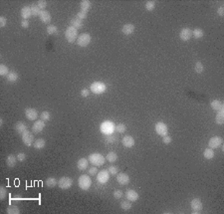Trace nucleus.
Listing matches in <instances>:
<instances>
[{"label":"nucleus","mask_w":224,"mask_h":214,"mask_svg":"<svg viewBox=\"0 0 224 214\" xmlns=\"http://www.w3.org/2000/svg\"><path fill=\"white\" fill-rule=\"evenodd\" d=\"M210 106H211L212 110L217 111V112H218V111H219V110L223 109V108H224L223 103H222V102H220V101H218V100H214V101H212V102H211V104H210Z\"/></svg>","instance_id":"obj_27"},{"label":"nucleus","mask_w":224,"mask_h":214,"mask_svg":"<svg viewBox=\"0 0 224 214\" xmlns=\"http://www.w3.org/2000/svg\"><path fill=\"white\" fill-rule=\"evenodd\" d=\"M100 130H101L102 133H104V135H106V136L113 135L116 130V125L111 121H105L101 124Z\"/></svg>","instance_id":"obj_1"},{"label":"nucleus","mask_w":224,"mask_h":214,"mask_svg":"<svg viewBox=\"0 0 224 214\" xmlns=\"http://www.w3.org/2000/svg\"><path fill=\"white\" fill-rule=\"evenodd\" d=\"M223 142V139L221 138V136H212V138L209 139V142H208V147L212 148V150H214V148H217L219 147L221 144H222Z\"/></svg>","instance_id":"obj_12"},{"label":"nucleus","mask_w":224,"mask_h":214,"mask_svg":"<svg viewBox=\"0 0 224 214\" xmlns=\"http://www.w3.org/2000/svg\"><path fill=\"white\" fill-rule=\"evenodd\" d=\"M76 17H77L78 19H80V20H82V21H83V20H85L88 17V13L80 10V12L77 13V16H76Z\"/></svg>","instance_id":"obj_47"},{"label":"nucleus","mask_w":224,"mask_h":214,"mask_svg":"<svg viewBox=\"0 0 224 214\" xmlns=\"http://www.w3.org/2000/svg\"><path fill=\"white\" fill-rule=\"evenodd\" d=\"M0 125H3V119H0Z\"/></svg>","instance_id":"obj_57"},{"label":"nucleus","mask_w":224,"mask_h":214,"mask_svg":"<svg viewBox=\"0 0 224 214\" xmlns=\"http://www.w3.org/2000/svg\"><path fill=\"white\" fill-rule=\"evenodd\" d=\"M108 170H109L110 174L112 175H117L119 173V167L117 165H111V166L108 168Z\"/></svg>","instance_id":"obj_40"},{"label":"nucleus","mask_w":224,"mask_h":214,"mask_svg":"<svg viewBox=\"0 0 224 214\" xmlns=\"http://www.w3.org/2000/svg\"><path fill=\"white\" fill-rule=\"evenodd\" d=\"M144 6H146V9L147 11H152L155 7V2L154 1H146V4H144Z\"/></svg>","instance_id":"obj_41"},{"label":"nucleus","mask_w":224,"mask_h":214,"mask_svg":"<svg viewBox=\"0 0 224 214\" xmlns=\"http://www.w3.org/2000/svg\"><path fill=\"white\" fill-rule=\"evenodd\" d=\"M217 14H218V15H219L220 17H223V16H224V7H223V6H220L219 8H218Z\"/></svg>","instance_id":"obj_55"},{"label":"nucleus","mask_w":224,"mask_h":214,"mask_svg":"<svg viewBox=\"0 0 224 214\" xmlns=\"http://www.w3.org/2000/svg\"><path fill=\"white\" fill-rule=\"evenodd\" d=\"M46 145V141H45L44 139H36L35 142L33 144V147L35 150H43Z\"/></svg>","instance_id":"obj_26"},{"label":"nucleus","mask_w":224,"mask_h":214,"mask_svg":"<svg viewBox=\"0 0 224 214\" xmlns=\"http://www.w3.org/2000/svg\"><path fill=\"white\" fill-rule=\"evenodd\" d=\"M121 208L123 210H124V211H127V210H130V208H132V203L129 201V200H126V201H123L121 203Z\"/></svg>","instance_id":"obj_39"},{"label":"nucleus","mask_w":224,"mask_h":214,"mask_svg":"<svg viewBox=\"0 0 224 214\" xmlns=\"http://www.w3.org/2000/svg\"><path fill=\"white\" fill-rule=\"evenodd\" d=\"M65 38L69 43H74L78 39V29L69 26L65 31Z\"/></svg>","instance_id":"obj_5"},{"label":"nucleus","mask_w":224,"mask_h":214,"mask_svg":"<svg viewBox=\"0 0 224 214\" xmlns=\"http://www.w3.org/2000/svg\"><path fill=\"white\" fill-rule=\"evenodd\" d=\"M110 179V172L108 169L99 171L97 174V181L101 184H106Z\"/></svg>","instance_id":"obj_8"},{"label":"nucleus","mask_w":224,"mask_h":214,"mask_svg":"<svg viewBox=\"0 0 224 214\" xmlns=\"http://www.w3.org/2000/svg\"><path fill=\"white\" fill-rule=\"evenodd\" d=\"M190 206L192 209V213H200L203 209V204L199 198L192 199L190 202Z\"/></svg>","instance_id":"obj_9"},{"label":"nucleus","mask_w":224,"mask_h":214,"mask_svg":"<svg viewBox=\"0 0 224 214\" xmlns=\"http://www.w3.org/2000/svg\"><path fill=\"white\" fill-rule=\"evenodd\" d=\"M6 212L8 214H19L20 213V210H19V208L15 206V205H11L7 208V211Z\"/></svg>","instance_id":"obj_36"},{"label":"nucleus","mask_w":224,"mask_h":214,"mask_svg":"<svg viewBox=\"0 0 224 214\" xmlns=\"http://www.w3.org/2000/svg\"><path fill=\"white\" fill-rule=\"evenodd\" d=\"M46 32L48 35H53V34H57L58 33V28L55 25H49L46 29Z\"/></svg>","instance_id":"obj_35"},{"label":"nucleus","mask_w":224,"mask_h":214,"mask_svg":"<svg viewBox=\"0 0 224 214\" xmlns=\"http://www.w3.org/2000/svg\"><path fill=\"white\" fill-rule=\"evenodd\" d=\"M39 17H40L41 21L43 22V23H45V24L50 23L51 19H52V17H51V14L48 12V11H46V10L41 11V13H40V15H39Z\"/></svg>","instance_id":"obj_20"},{"label":"nucleus","mask_w":224,"mask_h":214,"mask_svg":"<svg viewBox=\"0 0 224 214\" xmlns=\"http://www.w3.org/2000/svg\"><path fill=\"white\" fill-rule=\"evenodd\" d=\"M70 22H71V26H73L74 28H76V29H80V28L83 27V22H82V20L78 19L77 17L72 18Z\"/></svg>","instance_id":"obj_29"},{"label":"nucleus","mask_w":224,"mask_h":214,"mask_svg":"<svg viewBox=\"0 0 224 214\" xmlns=\"http://www.w3.org/2000/svg\"><path fill=\"white\" fill-rule=\"evenodd\" d=\"M179 37H180V39L184 42L189 41L192 37V30L190 29V28H182L179 32Z\"/></svg>","instance_id":"obj_13"},{"label":"nucleus","mask_w":224,"mask_h":214,"mask_svg":"<svg viewBox=\"0 0 224 214\" xmlns=\"http://www.w3.org/2000/svg\"><path fill=\"white\" fill-rule=\"evenodd\" d=\"M16 156H17V159H18V161H24L25 159H26V158H27L26 155H25L24 152H19Z\"/></svg>","instance_id":"obj_50"},{"label":"nucleus","mask_w":224,"mask_h":214,"mask_svg":"<svg viewBox=\"0 0 224 214\" xmlns=\"http://www.w3.org/2000/svg\"><path fill=\"white\" fill-rule=\"evenodd\" d=\"M6 79L9 83H15L16 81H18L19 75H18V73L15 72V71H11V72H9V74L6 76Z\"/></svg>","instance_id":"obj_25"},{"label":"nucleus","mask_w":224,"mask_h":214,"mask_svg":"<svg viewBox=\"0 0 224 214\" xmlns=\"http://www.w3.org/2000/svg\"><path fill=\"white\" fill-rule=\"evenodd\" d=\"M123 191H122L121 189H116L114 191V193H113V195H114V197L116 199H121L122 197H123Z\"/></svg>","instance_id":"obj_46"},{"label":"nucleus","mask_w":224,"mask_h":214,"mask_svg":"<svg viewBox=\"0 0 224 214\" xmlns=\"http://www.w3.org/2000/svg\"><path fill=\"white\" fill-rule=\"evenodd\" d=\"M105 160H106L105 156L103 155H101V153H99V152L91 153V155H89V161L93 165H95V166H98L99 167V166H102V165H104Z\"/></svg>","instance_id":"obj_2"},{"label":"nucleus","mask_w":224,"mask_h":214,"mask_svg":"<svg viewBox=\"0 0 224 214\" xmlns=\"http://www.w3.org/2000/svg\"><path fill=\"white\" fill-rule=\"evenodd\" d=\"M108 136V141H109L110 142H114L116 141V136H112V135H110V136Z\"/></svg>","instance_id":"obj_56"},{"label":"nucleus","mask_w":224,"mask_h":214,"mask_svg":"<svg viewBox=\"0 0 224 214\" xmlns=\"http://www.w3.org/2000/svg\"><path fill=\"white\" fill-rule=\"evenodd\" d=\"M17 156L14 155H9L7 156L6 158V165L8 167H14L16 165V162H17Z\"/></svg>","instance_id":"obj_23"},{"label":"nucleus","mask_w":224,"mask_h":214,"mask_svg":"<svg viewBox=\"0 0 224 214\" xmlns=\"http://www.w3.org/2000/svg\"><path fill=\"white\" fill-rule=\"evenodd\" d=\"M106 159L111 163H114L118 160V155L115 152H110L106 156Z\"/></svg>","instance_id":"obj_31"},{"label":"nucleus","mask_w":224,"mask_h":214,"mask_svg":"<svg viewBox=\"0 0 224 214\" xmlns=\"http://www.w3.org/2000/svg\"><path fill=\"white\" fill-rule=\"evenodd\" d=\"M20 13H21V17L23 18V20L29 19L30 17L32 16V11H31V7H30V6H24V7H22Z\"/></svg>","instance_id":"obj_21"},{"label":"nucleus","mask_w":224,"mask_h":214,"mask_svg":"<svg viewBox=\"0 0 224 214\" xmlns=\"http://www.w3.org/2000/svg\"><path fill=\"white\" fill-rule=\"evenodd\" d=\"M98 173V166H92L89 168V174L90 175H96Z\"/></svg>","instance_id":"obj_49"},{"label":"nucleus","mask_w":224,"mask_h":214,"mask_svg":"<svg viewBox=\"0 0 224 214\" xmlns=\"http://www.w3.org/2000/svg\"><path fill=\"white\" fill-rule=\"evenodd\" d=\"M215 122H216V124L220 125H223V122H224V108L218 111L216 118H215Z\"/></svg>","instance_id":"obj_28"},{"label":"nucleus","mask_w":224,"mask_h":214,"mask_svg":"<svg viewBox=\"0 0 224 214\" xmlns=\"http://www.w3.org/2000/svg\"><path fill=\"white\" fill-rule=\"evenodd\" d=\"M22 141H23V144L25 145H27V147H31V145L33 144V141H34V136L32 133L28 132L26 130L25 133H22Z\"/></svg>","instance_id":"obj_11"},{"label":"nucleus","mask_w":224,"mask_h":214,"mask_svg":"<svg viewBox=\"0 0 224 214\" xmlns=\"http://www.w3.org/2000/svg\"><path fill=\"white\" fill-rule=\"evenodd\" d=\"M117 181H118V183L121 185H127L130 183V176L127 175V173L121 172V173H118L117 174Z\"/></svg>","instance_id":"obj_14"},{"label":"nucleus","mask_w":224,"mask_h":214,"mask_svg":"<svg viewBox=\"0 0 224 214\" xmlns=\"http://www.w3.org/2000/svg\"><path fill=\"white\" fill-rule=\"evenodd\" d=\"M37 4H38V7L40 8L42 11L45 10V8L47 7V1H45V0H39V1L37 2Z\"/></svg>","instance_id":"obj_48"},{"label":"nucleus","mask_w":224,"mask_h":214,"mask_svg":"<svg viewBox=\"0 0 224 214\" xmlns=\"http://www.w3.org/2000/svg\"><path fill=\"white\" fill-rule=\"evenodd\" d=\"M46 185L48 187H50V188H53V187H55L56 185H57V179H56L55 177H49V178H47L46 179Z\"/></svg>","instance_id":"obj_34"},{"label":"nucleus","mask_w":224,"mask_h":214,"mask_svg":"<svg viewBox=\"0 0 224 214\" xmlns=\"http://www.w3.org/2000/svg\"><path fill=\"white\" fill-rule=\"evenodd\" d=\"M21 27L25 28V29L29 27V22H28V20H22V21H21Z\"/></svg>","instance_id":"obj_54"},{"label":"nucleus","mask_w":224,"mask_h":214,"mask_svg":"<svg viewBox=\"0 0 224 214\" xmlns=\"http://www.w3.org/2000/svg\"><path fill=\"white\" fill-rule=\"evenodd\" d=\"M15 128H16L17 133L22 135V133H25L27 130V125H25L23 122H17V124L15 125Z\"/></svg>","instance_id":"obj_24"},{"label":"nucleus","mask_w":224,"mask_h":214,"mask_svg":"<svg viewBox=\"0 0 224 214\" xmlns=\"http://www.w3.org/2000/svg\"><path fill=\"white\" fill-rule=\"evenodd\" d=\"M195 72H196L197 74H201L204 71V67L202 65V63L201 62H197L196 64H195Z\"/></svg>","instance_id":"obj_44"},{"label":"nucleus","mask_w":224,"mask_h":214,"mask_svg":"<svg viewBox=\"0 0 224 214\" xmlns=\"http://www.w3.org/2000/svg\"><path fill=\"white\" fill-rule=\"evenodd\" d=\"M90 90L92 93L96 94V95H101V94H103L106 92L107 90V86L105 83L103 82H94L91 84V87H90Z\"/></svg>","instance_id":"obj_4"},{"label":"nucleus","mask_w":224,"mask_h":214,"mask_svg":"<svg viewBox=\"0 0 224 214\" xmlns=\"http://www.w3.org/2000/svg\"><path fill=\"white\" fill-rule=\"evenodd\" d=\"M163 144H169L172 141V139H171V136H163Z\"/></svg>","instance_id":"obj_51"},{"label":"nucleus","mask_w":224,"mask_h":214,"mask_svg":"<svg viewBox=\"0 0 224 214\" xmlns=\"http://www.w3.org/2000/svg\"><path fill=\"white\" fill-rule=\"evenodd\" d=\"M7 25V19L5 18L4 16H1L0 17V27L3 28Z\"/></svg>","instance_id":"obj_52"},{"label":"nucleus","mask_w":224,"mask_h":214,"mask_svg":"<svg viewBox=\"0 0 224 214\" xmlns=\"http://www.w3.org/2000/svg\"><path fill=\"white\" fill-rule=\"evenodd\" d=\"M203 35H204V32L200 28H195V29L192 31V36H193L195 39H201L203 37Z\"/></svg>","instance_id":"obj_33"},{"label":"nucleus","mask_w":224,"mask_h":214,"mask_svg":"<svg viewBox=\"0 0 224 214\" xmlns=\"http://www.w3.org/2000/svg\"><path fill=\"white\" fill-rule=\"evenodd\" d=\"M6 196H7V189L4 186H1L0 187V199L4 200L6 198Z\"/></svg>","instance_id":"obj_45"},{"label":"nucleus","mask_w":224,"mask_h":214,"mask_svg":"<svg viewBox=\"0 0 224 214\" xmlns=\"http://www.w3.org/2000/svg\"><path fill=\"white\" fill-rule=\"evenodd\" d=\"M122 144L124 147L130 148L135 145V139L132 136H124L123 139H122Z\"/></svg>","instance_id":"obj_16"},{"label":"nucleus","mask_w":224,"mask_h":214,"mask_svg":"<svg viewBox=\"0 0 224 214\" xmlns=\"http://www.w3.org/2000/svg\"><path fill=\"white\" fill-rule=\"evenodd\" d=\"M88 165H89V160L85 158H82L78 160L77 162V167L79 170H85L88 168Z\"/></svg>","instance_id":"obj_22"},{"label":"nucleus","mask_w":224,"mask_h":214,"mask_svg":"<svg viewBox=\"0 0 224 214\" xmlns=\"http://www.w3.org/2000/svg\"><path fill=\"white\" fill-rule=\"evenodd\" d=\"M89 94H90V92L88 89H83L81 91V96L84 97V98H87V97L89 96Z\"/></svg>","instance_id":"obj_53"},{"label":"nucleus","mask_w":224,"mask_h":214,"mask_svg":"<svg viewBox=\"0 0 224 214\" xmlns=\"http://www.w3.org/2000/svg\"><path fill=\"white\" fill-rule=\"evenodd\" d=\"M31 11H32V15L33 16H39L41 13V9L38 7V5H31Z\"/></svg>","instance_id":"obj_38"},{"label":"nucleus","mask_w":224,"mask_h":214,"mask_svg":"<svg viewBox=\"0 0 224 214\" xmlns=\"http://www.w3.org/2000/svg\"><path fill=\"white\" fill-rule=\"evenodd\" d=\"M116 130L120 133H124L127 130V125L124 124H119L118 125H116Z\"/></svg>","instance_id":"obj_43"},{"label":"nucleus","mask_w":224,"mask_h":214,"mask_svg":"<svg viewBox=\"0 0 224 214\" xmlns=\"http://www.w3.org/2000/svg\"><path fill=\"white\" fill-rule=\"evenodd\" d=\"M81 6V11H84V12H88L91 9V6H92V3L89 1V0H83L80 3Z\"/></svg>","instance_id":"obj_30"},{"label":"nucleus","mask_w":224,"mask_h":214,"mask_svg":"<svg viewBox=\"0 0 224 214\" xmlns=\"http://www.w3.org/2000/svg\"><path fill=\"white\" fill-rule=\"evenodd\" d=\"M155 132H157L158 136H164L167 135V133H168V128H167V125L164 124V122H158L155 124Z\"/></svg>","instance_id":"obj_10"},{"label":"nucleus","mask_w":224,"mask_h":214,"mask_svg":"<svg viewBox=\"0 0 224 214\" xmlns=\"http://www.w3.org/2000/svg\"><path fill=\"white\" fill-rule=\"evenodd\" d=\"M25 117L29 121H35L38 118V112H37V110L33 109V108H28L25 111Z\"/></svg>","instance_id":"obj_15"},{"label":"nucleus","mask_w":224,"mask_h":214,"mask_svg":"<svg viewBox=\"0 0 224 214\" xmlns=\"http://www.w3.org/2000/svg\"><path fill=\"white\" fill-rule=\"evenodd\" d=\"M44 128H45V122L42 121V119H39V121H36L34 122L32 127V130L34 133H39L44 130Z\"/></svg>","instance_id":"obj_17"},{"label":"nucleus","mask_w":224,"mask_h":214,"mask_svg":"<svg viewBox=\"0 0 224 214\" xmlns=\"http://www.w3.org/2000/svg\"><path fill=\"white\" fill-rule=\"evenodd\" d=\"M126 197L129 201H137L138 198H140V195H138V193L134 189H129L127 190L126 192Z\"/></svg>","instance_id":"obj_18"},{"label":"nucleus","mask_w":224,"mask_h":214,"mask_svg":"<svg viewBox=\"0 0 224 214\" xmlns=\"http://www.w3.org/2000/svg\"><path fill=\"white\" fill-rule=\"evenodd\" d=\"M72 185H73V179L69 177V176H63L58 181V186L61 189H69Z\"/></svg>","instance_id":"obj_7"},{"label":"nucleus","mask_w":224,"mask_h":214,"mask_svg":"<svg viewBox=\"0 0 224 214\" xmlns=\"http://www.w3.org/2000/svg\"><path fill=\"white\" fill-rule=\"evenodd\" d=\"M8 74H9V69H8V67L6 66V65H4V64L0 65V75L3 76V77H6Z\"/></svg>","instance_id":"obj_37"},{"label":"nucleus","mask_w":224,"mask_h":214,"mask_svg":"<svg viewBox=\"0 0 224 214\" xmlns=\"http://www.w3.org/2000/svg\"><path fill=\"white\" fill-rule=\"evenodd\" d=\"M122 32H123L124 35H127V36L132 35V34L135 32V25L132 24V23L124 24L123 26V28H122Z\"/></svg>","instance_id":"obj_19"},{"label":"nucleus","mask_w":224,"mask_h":214,"mask_svg":"<svg viewBox=\"0 0 224 214\" xmlns=\"http://www.w3.org/2000/svg\"><path fill=\"white\" fill-rule=\"evenodd\" d=\"M40 117H41L42 121L47 122V121H49V119H51V114L48 112V111H44V112L41 113V116Z\"/></svg>","instance_id":"obj_42"},{"label":"nucleus","mask_w":224,"mask_h":214,"mask_svg":"<svg viewBox=\"0 0 224 214\" xmlns=\"http://www.w3.org/2000/svg\"><path fill=\"white\" fill-rule=\"evenodd\" d=\"M91 40H92V37H91L90 34L82 33L80 36H78L77 44H78V46H80V47H87L91 43Z\"/></svg>","instance_id":"obj_6"},{"label":"nucleus","mask_w":224,"mask_h":214,"mask_svg":"<svg viewBox=\"0 0 224 214\" xmlns=\"http://www.w3.org/2000/svg\"><path fill=\"white\" fill-rule=\"evenodd\" d=\"M203 156H204V158H206V159H212V158H214L213 150H212V148H210V147L205 148V150L203 152Z\"/></svg>","instance_id":"obj_32"},{"label":"nucleus","mask_w":224,"mask_h":214,"mask_svg":"<svg viewBox=\"0 0 224 214\" xmlns=\"http://www.w3.org/2000/svg\"><path fill=\"white\" fill-rule=\"evenodd\" d=\"M78 184L82 190H89L92 185V179L88 174H82L78 179Z\"/></svg>","instance_id":"obj_3"}]
</instances>
